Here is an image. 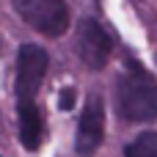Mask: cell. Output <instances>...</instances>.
<instances>
[{"label":"cell","mask_w":157,"mask_h":157,"mask_svg":"<svg viewBox=\"0 0 157 157\" xmlns=\"http://www.w3.org/2000/svg\"><path fill=\"white\" fill-rule=\"evenodd\" d=\"M116 110L124 121H157V80L138 63H124L116 83Z\"/></svg>","instance_id":"6da1fadb"},{"label":"cell","mask_w":157,"mask_h":157,"mask_svg":"<svg viewBox=\"0 0 157 157\" xmlns=\"http://www.w3.org/2000/svg\"><path fill=\"white\" fill-rule=\"evenodd\" d=\"M11 6L25 19V25L39 30L41 36L58 39L69 30V6H66V0H11Z\"/></svg>","instance_id":"7a4b0ae2"},{"label":"cell","mask_w":157,"mask_h":157,"mask_svg":"<svg viewBox=\"0 0 157 157\" xmlns=\"http://www.w3.org/2000/svg\"><path fill=\"white\" fill-rule=\"evenodd\" d=\"M50 69V55L39 44H22L17 52V77H14V94L17 102L36 99L44 77Z\"/></svg>","instance_id":"3957f363"},{"label":"cell","mask_w":157,"mask_h":157,"mask_svg":"<svg viewBox=\"0 0 157 157\" xmlns=\"http://www.w3.org/2000/svg\"><path fill=\"white\" fill-rule=\"evenodd\" d=\"M102 138H105V102L94 91V94H88V99L83 105V113L77 119L75 152L80 157H94L97 149L102 146Z\"/></svg>","instance_id":"277c9868"},{"label":"cell","mask_w":157,"mask_h":157,"mask_svg":"<svg viewBox=\"0 0 157 157\" xmlns=\"http://www.w3.org/2000/svg\"><path fill=\"white\" fill-rule=\"evenodd\" d=\"M110 50H113V41L97 19H83L77 25V58L88 69H94V72L105 69Z\"/></svg>","instance_id":"5b68a950"},{"label":"cell","mask_w":157,"mask_h":157,"mask_svg":"<svg viewBox=\"0 0 157 157\" xmlns=\"http://www.w3.org/2000/svg\"><path fill=\"white\" fill-rule=\"evenodd\" d=\"M17 116H19V141H22V146L28 152H36L41 146V132H44L41 108L36 105V99L17 102Z\"/></svg>","instance_id":"8992f818"},{"label":"cell","mask_w":157,"mask_h":157,"mask_svg":"<svg viewBox=\"0 0 157 157\" xmlns=\"http://www.w3.org/2000/svg\"><path fill=\"white\" fill-rule=\"evenodd\" d=\"M124 157H157V130L141 132L132 144H127Z\"/></svg>","instance_id":"52a82bcc"},{"label":"cell","mask_w":157,"mask_h":157,"mask_svg":"<svg viewBox=\"0 0 157 157\" xmlns=\"http://www.w3.org/2000/svg\"><path fill=\"white\" fill-rule=\"evenodd\" d=\"M75 99H77V91L75 88H63L61 97H58V108L61 110H72L75 108Z\"/></svg>","instance_id":"ba28073f"}]
</instances>
